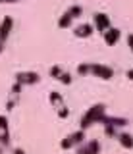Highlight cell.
<instances>
[{
	"label": "cell",
	"mask_w": 133,
	"mask_h": 154,
	"mask_svg": "<svg viewBox=\"0 0 133 154\" xmlns=\"http://www.w3.org/2000/svg\"><path fill=\"white\" fill-rule=\"evenodd\" d=\"M93 23H94V27H97V31H101L102 35L112 27L110 17H108V14H104V12H97V14H94V16H93Z\"/></svg>",
	"instance_id": "2"
},
{
	"label": "cell",
	"mask_w": 133,
	"mask_h": 154,
	"mask_svg": "<svg viewBox=\"0 0 133 154\" xmlns=\"http://www.w3.org/2000/svg\"><path fill=\"white\" fill-rule=\"evenodd\" d=\"M102 125H114V127H123L127 125V119L125 118H114V116H104L101 119Z\"/></svg>",
	"instance_id": "10"
},
{
	"label": "cell",
	"mask_w": 133,
	"mask_h": 154,
	"mask_svg": "<svg viewBox=\"0 0 133 154\" xmlns=\"http://www.w3.org/2000/svg\"><path fill=\"white\" fill-rule=\"evenodd\" d=\"M104 112H106V106H104V104H93L91 108L87 110V114L81 118V123H79V125H81V129L85 131V129L91 127V125L101 123V119L106 116Z\"/></svg>",
	"instance_id": "1"
},
{
	"label": "cell",
	"mask_w": 133,
	"mask_h": 154,
	"mask_svg": "<svg viewBox=\"0 0 133 154\" xmlns=\"http://www.w3.org/2000/svg\"><path fill=\"white\" fill-rule=\"evenodd\" d=\"M77 154H101V143L98 141H89L79 146Z\"/></svg>",
	"instance_id": "8"
},
{
	"label": "cell",
	"mask_w": 133,
	"mask_h": 154,
	"mask_svg": "<svg viewBox=\"0 0 133 154\" xmlns=\"http://www.w3.org/2000/svg\"><path fill=\"white\" fill-rule=\"evenodd\" d=\"M14 106H16V100H14V98H12V100H8V104H6V108H8V110H12V108H14Z\"/></svg>",
	"instance_id": "22"
},
{
	"label": "cell",
	"mask_w": 133,
	"mask_h": 154,
	"mask_svg": "<svg viewBox=\"0 0 133 154\" xmlns=\"http://www.w3.org/2000/svg\"><path fill=\"white\" fill-rule=\"evenodd\" d=\"M120 37H122V31H120V29L110 27L106 33H104V42H106L108 46H114L118 41H120Z\"/></svg>",
	"instance_id": "9"
},
{
	"label": "cell",
	"mask_w": 133,
	"mask_h": 154,
	"mask_svg": "<svg viewBox=\"0 0 133 154\" xmlns=\"http://www.w3.org/2000/svg\"><path fill=\"white\" fill-rule=\"evenodd\" d=\"M77 73L79 75H89L91 73V64H81L77 67Z\"/></svg>",
	"instance_id": "16"
},
{
	"label": "cell",
	"mask_w": 133,
	"mask_h": 154,
	"mask_svg": "<svg viewBox=\"0 0 133 154\" xmlns=\"http://www.w3.org/2000/svg\"><path fill=\"white\" fill-rule=\"evenodd\" d=\"M0 154H2V148H0Z\"/></svg>",
	"instance_id": "28"
},
{
	"label": "cell",
	"mask_w": 133,
	"mask_h": 154,
	"mask_svg": "<svg viewBox=\"0 0 133 154\" xmlns=\"http://www.w3.org/2000/svg\"><path fill=\"white\" fill-rule=\"evenodd\" d=\"M68 14H70V16H72L73 19H75V17H81V14H83V8L79 6V4H73V6H70Z\"/></svg>",
	"instance_id": "14"
},
{
	"label": "cell",
	"mask_w": 133,
	"mask_h": 154,
	"mask_svg": "<svg viewBox=\"0 0 133 154\" xmlns=\"http://www.w3.org/2000/svg\"><path fill=\"white\" fill-rule=\"evenodd\" d=\"M12 27H14V17L4 16V19L0 21V41H6L8 35L12 33Z\"/></svg>",
	"instance_id": "6"
},
{
	"label": "cell",
	"mask_w": 133,
	"mask_h": 154,
	"mask_svg": "<svg viewBox=\"0 0 133 154\" xmlns=\"http://www.w3.org/2000/svg\"><path fill=\"white\" fill-rule=\"evenodd\" d=\"M104 135L112 139V137H118V135H120V133L116 131V127H114V125H104Z\"/></svg>",
	"instance_id": "15"
},
{
	"label": "cell",
	"mask_w": 133,
	"mask_h": 154,
	"mask_svg": "<svg viewBox=\"0 0 133 154\" xmlns=\"http://www.w3.org/2000/svg\"><path fill=\"white\" fill-rule=\"evenodd\" d=\"M91 73L97 75L98 79H112V77H114L112 67H108L104 64H91Z\"/></svg>",
	"instance_id": "4"
},
{
	"label": "cell",
	"mask_w": 133,
	"mask_h": 154,
	"mask_svg": "<svg viewBox=\"0 0 133 154\" xmlns=\"http://www.w3.org/2000/svg\"><path fill=\"white\" fill-rule=\"evenodd\" d=\"M16 81L21 85H35L41 81V75L37 73V71H20V73L16 75Z\"/></svg>",
	"instance_id": "3"
},
{
	"label": "cell",
	"mask_w": 133,
	"mask_h": 154,
	"mask_svg": "<svg viewBox=\"0 0 133 154\" xmlns=\"http://www.w3.org/2000/svg\"><path fill=\"white\" fill-rule=\"evenodd\" d=\"M127 79H131V81H133V69L127 71Z\"/></svg>",
	"instance_id": "24"
},
{
	"label": "cell",
	"mask_w": 133,
	"mask_h": 154,
	"mask_svg": "<svg viewBox=\"0 0 133 154\" xmlns=\"http://www.w3.org/2000/svg\"><path fill=\"white\" fill-rule=\"evenodd\" d=\"M127 45H129V48H133V33L127 35Z\"/></svg>",
	"instance_id": "23"
},
{
	"label": "cell",
	"mask_w": 133,
	"mask_h": 154,
	"mask_svg": "<svg viewBox=\"0 0 133 154\" xmlns=\"http://www.w3.org/2000/svg\"><path fill=\"white\" fill-rule=\"evenodd\" d=\"M58 81H60V83H64V85H70V83H72V75H70L68 71H64V73L58 77Z\"/></svg>",
	"instance_id": "17"
},
{
	"label": "cell",
	"mask_w": 133,
	"mask_h": 154,
	"mask_svg": "<svg viewBox=\"0 0 133 154\" xmlns=\"http://www.w3.org/2000/svg\"><path fill=\"white\" fill-rule=\"evenodd\" d=\"M72 21H73V17L70 16L68 12H66V14H62L60 19H58V27H60V29H66V27H70V25H72Z\"/></svg>",
	"instance_id": "13"
},
{
	"label": "cell",
	"mask_w": 133,
	"mask_h": 154,
	"mask_svg": "<svg viewBox=\"0 0 133 154\" xmlns=\"http://www.w3.org/2000/svg\"><path fill=\"white\" fill-rule=\"evenodd\" d=\"M58 116H60V118H68V116H70V110H68V106H62V108L58 110Z\"/></svg>",
	"instance_id": "21"
},
{
	"label": "cell",
	"mask_w": 133,
	"mask_h": 154,
	"mask_svg": "<svg viewBox=\"0 0 133 154\" xmlns=\"http://www.w3.org/2000/svg\"><path fill=\"white\" fill-rule=\"evenodd\" d=\"M50 104H62V94L60 93H50Z\"/></svg>",
	"instance_id": "18"
},
{
	"label": "cell",
	"mask_w": 133,
	"mask_h": 154,
	"mask_svg": "<svg viewBox=\"0 0 133 154\" xmlns=\"http://www.w3.org/2000/svg\"><path fill=\"white\" fill-rule=\"evenodd\" d=\"M62 73H64V71H62V67H60V66H52V67H50V75H52V77H56V79H58Z\"/></svg>",
	"instance_id": "19"
},
{
	"label": "cell",
	"mask_w": 133,
	"mask_h": 154,
	"mask_svg": "<svg viewBox=\"0 0 133 154\" xmlns=\"http://www.w3.org/2000/svg\"><path fill=\"white\" fill-rule=\"evenodd\" d=\"M21 87H23V85H21V83H17V81H16V83L12 85V94H14V96H17V94L21 93Z\"/></svg>",
	"instance_id": "20"
},
{
	"label": "cell",
	"mask_w": 133,
	"mask_h": 154,
	"mask_svg": "<svg viewBox=\"0 0 133 154\" xmlns=\"http://www.w3.org/2000/svg\"><path fill=\"white\" fill-rule=\"evenodd\" d=\"M118 141H120V144L123 148H133V137L129 133H120L118 135Z\"/></svg>",
	"instance_id": "12"
},
{
	"label": "cell",
	"mask_w": 133,
	"mask_h": 154,
	"mask_svg": "<svg viewBox=\"0 0 133 154\" xmlns=\"http://www.w3.org/2000/svg\"><path fill=\"white\" fill-rule=\"evenodd\" d=\"M14 2H20V0H4V4H14Z\"/></svg>",
	"instance_id": "26"
},
{
	"label": "cell",
	"mask_w": 133,
	"mask_h": 154,
	"mask_svg": "<svg viewBox=\"0 0 133 154\" xmlns=\"http://www.w3.org/2000/svg\"><path fill=\"white\" fill-rule=\"evenodd\" d=\"M14 154H25V152H23L21 148H16V150H14Z\"/></svg>",
	"instance_id": "25"
},
{
	"label": "cell",
	"mask_w": 133,
	"mask_h": 154,
	"mask_svg": "<svg viewBox=\"0 0 133 154\" xmlns=\"http://www.w3.org/2000/svg\"><path fill=\"white\" fill-rule=\"evenodd\" d=\"M0 144L8 146L10 144V133H8V118L0 116Z\"/></svg>",
	"instance_id": "7"
},
{
	"label": "cell",
	"mask_w": 133,
	"mask_h": 154,
	"mask_svg": "<svg viewBox=\"0 0 133 154\" xmlns=\"http://www.w3.org/2000/svg\"><path fill=\"white\" fill-rule=\"evenodd\" d=\"M75 154H77V152H75Z\"/></svg>",
	"instance_id": "30"
},
{
	"label": "cell",
	"mask_w": 133,
	"mask_h": 154,
	"mask_svg": "<svg viewBox=\"0 0 133 154\" xmlns=\"http://www.w3.org/2000/svg\"><path fill=\"white\" fill-rule=\"evenodd\" d=\"M2 2H4V0H0V4H2Z\"/></svg>",
	"instance_id": "29"
},
{
	"label": "cell",
	"mask_w": 133,
	"mask_h": 154,
	"mask_svg": "<svg viewBox=\"0 0 133 154\" xmlns=\"http://www.w3.org/2000/svg\"><path fill=\"white\" fill-rule=\"evenodd\" d=\"M70 141V144L72 146H77V144H81V141H85V131L83 129H79V131H75V133H72L70 137H66Z\"/></svg>",
	"instance_id": "11"
},
{
	"label": "cell",
	"mask_w": 133,
	"mask_h": 154,
	"mask_svg": "<svg viewBox=\"0 0 133 154\" xmlns=\"http://www.w3.org/2000/svg\"><path fill=\"white\" fill-rule=\"evenodd\" d=\"M93 33H94V25H91V23H79V25L73 27V35L79 38H87Z\"/></svg>",
	"instance_id": "5"
},
{
	"label": "cell",
	"mask_w": 133,
	"mask_h": 154,
	"mask_svg": "<svg viewBox=\"0 0 133 154\" xmlns=\"http://www.w3.org/2000/svg\"><path fill=\"white\" fill-rule=\"evenodd\" d=\"M2 50H4V41H0V54H2Z\"/></svg>",
	"instance_id": "27"
}]
</instances>
